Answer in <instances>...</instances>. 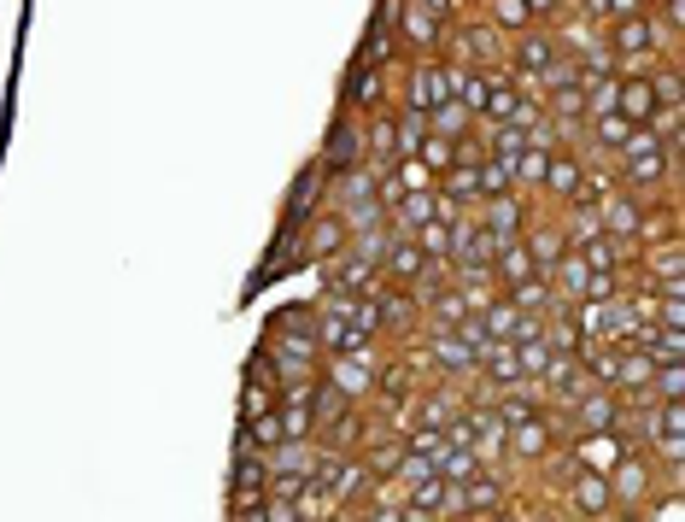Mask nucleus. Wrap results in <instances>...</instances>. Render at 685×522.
Segmentation results:
<instances>
[{
    "label": "nucleus",
    "instance_id": "nucleus-45",
    "mask_svg": "<svg viewBox=\"0 0 685 522\" xmlns=\"http://www.w3.org/2000/svg\"><path fill=\"white\" fill-rule=\"evenodd\" d=\"M416 164H422V171L427 177H445V171H452V164H457V141H445V136H427L422 147H416Z\"/></svg>",
    "mask_w": 685,
    "mask_h": 522
},
{
    "label": "nucleus",
    "instance_id": "nucleus-30",
    "mask_svg": "<svg viewBox=\"0 0 685 522\" xmlns=\"http://www.w3.org/2000/svg\"><path fill=\"white\" fill-rule=\"evenodd\" d=\"M311 464H317V441H282L264 452L270 476H311Z\"/></svg>",
    "mask_w": 685,
    "mask_h": 522
},
{
    "label": "nucleus",
    "instance_id": "nucleus-25",
    "mask_svg": "<svg viewBox=\"0 0 685 522\" xmlns=\"http://www.w3.org/2000/svg\"><path fill=\"white\" fill-rule=\"evenodd\" d=\"M580 177H586V159L580 154H551V164H545V177H539V194L545 200H569L580 189Z\"/></svg>",
    "mask_w": 685,
    "mask_h": 522
},
{
    "label": "nucleus",
    "instance_id": "nucleus-6",
    "mask_svg": "<svg viewBox=\"0 0 685 522\" xmlns=\"http://www.w3.org/2000/svg\"><path fill=\"white\" fill-rule=\"evenodd\" d=\"M475 212V224H481V235L492 241V252H499L504 241H522V229L534 224V200L527 194H504V200H487V206H469Z\"/></svg>",
    "mask_w": 685,
    "mask_h": 522
},
{
    "label": "nucleus",
    "instance_id": "nucleus-34",
    "mask_svg": "<svg viewBox=\"0 0 685 522\" xmlns=\"http://www.w3.org/2000/svg\"><path fill=\"white\" fill-rule=\"evenodd\" d=\"M487 24L499 30L504 42H516L522 30H534L539 19H534V12H527V0H487Z\"/></svg>",
    "mask_w": 685,
    "mask_h": 522
},
{
    "label": "nucleus",
    "instance_id": "nucleus-46",
    "mask_svg": "<svg viewBox=\"0 0 685 522\" xmlns=\"http://www.w3.org/2000/svg\"><path fill=\"white\" fill-rule=\"evenodd\" d=\"M410 241L422 247L427 264H452V229H445V224H422L416 235H410Z\"/></svg>",
    "mask_w": 685,
    "mask_h": 522
},
{
    "label": "nucleus",
    "instance_id": "nucleus-12",
    "mask_svg": "<svg viewBox=\"0 0 685 522\" xmlns=\"http://www.w3.org/2000/svg\"><path fill=\"white\" fill-rule=\"evenodd\" d=\"M562 499L580 522H609L615 517V493H609V476H592V469H574L562 481Z\"/></svg>",
    "mask_w": 685,
    "mask_h": 522
},
{
    "label": "nucleus",
    "instance_id": "nucleus-32",
    "mask_svg": "<svg viewBox=\"0 0 685 522\" xmlns=\"http://www.w3.org/2000/svg\"><path fill=\"white\" fill-rule=\"evenodd\" d=\"M475 124H481V117H469L464 100H439V106L427 112V136H445V141H464V136H475Z\"/></svg>",
    "mask_w": 685,
    "mask_h": 522
},
{
    "label": "nucleus",
    "instance_id": "nucleus-28",
    "mask_svg": "<svg viewBox=\"0 0 685 522\" xmlns=\"http://www.w3.org/2000/svg\"><path fill=\"white\" fill-rule=\"evenodd\" d=\"M504 299H510L516 311H527V317H551V311H562L551 276H527V282H516V288H510Z\"/></svg>",
    "mask_w": 685,
    "mask_h": 522
},
{
    "label": "nucleus",
    "instance_id": "nucleus-48",
    "mask_svg": "<svg viewBox=\"0 0 685 522\" xmlns=\"http://www.w3.org/2000/svg\"><path fill=\"white\" fill-rule=\"evenodd\" d=\"M247 429V441L259 446V452H270V446H282V417L276 411H264V417H252V423H241Z\"/></svg>",
    "mask_w": 685,
    "mask_h": 522
},
{
    "label": "nucleus",
    "instance_id": "nucleus-39",
    "mask_svg": "<svg viewBox=\"0 0 685 522\" xmlns=\"http://www.w3.org/2000/svg\"><path fill=\"white\" fill-rule=\"evenodd\" d=\"M475 469H481L475 446H439V452H434V476H439V481H452V487H464Z\"/></svg>",
    "mask_w": 685,
    "mask_h": 522
},
{
    "label": "nucleus",
    "instance_id": "nucleus-14",
    "mask_svg": "<svg viewBox=\"0 0 685 522\" xmlns=\"http://www.w3.org/2000/svg\"><path fill=\"white\" fill-rule=\"evenodd\" d=\"M317 164L322 171H352V164H364V124H357V112H340L334 117V129H329V141L317 147Z\"/></svg>",
    "mask_w": 685,
    "mask_h": 522
},
{
    "label": "nucleus",
    "instance_id": "nucleus-35",
    "mask_svg": "<svg viewBox=\"0 0 685 522\" xmlns=\"http://www.w3.org/2000/svg\"><path fill=\"white\" fill-rule=\"evenodd\" d=\"M357 65H375V71H399V65H404L399 36H392V30H369L364 47H357Z\"/></svg>",
    "mask_w": 685,
    "mask_h": 522
},
{
    "label": "nucleus",
    "instance_id": "nucleus-55",
    "mask_svg": "<svg viewBox=\"0 0 685 522\" xmlns=\"http://www.w3.org/2000/svg\"><path fill=\"white\" fill-rule=\"evenodd\" d=\"M527 12H534L539 24H551V19H562V12H569V0H527Z\"/></svg>",
    "mask_w": 685,
    "mask_h": 522
},
{
    "label": "nucleus",
    "instance_id": "nucleus-33",
    "mask_svg": "<svg viewBox=\"0 0 685 522\" xmlns=\"http://www.w3.org/2000/svg\"><path fill=\"white\" fill-rule=\"evenodd\" d=\"M422 141H427V112L399 106V112H392V159H416Z\"/></svg>",
    "mask_w": 685,
    "mask_h": 522
},
{
    "label": "nucleus",
    "instance_id": "nucleus-59",
    "mask_svg": "<svg viewBox=\"0 0 685 522\" xmlns=\"http://www.w3.org/2000/svg\"><path fill=\"white\" fill-rule=\"evenodd\" d=\"M464 522H469V517H464Z\"/></svg>",
    "mask_w": 685,
    "mask_h": 522
},
{
    "label": "nucleus",
    "instance_id": "nucleus-51",
    "mask_svg": "<svg viewBox=\"0 0 685 522\" xmlns=\"http://www.w3.org/2000/svg\"><path fill=\"white\" fill-rule=\"evenodd\" d=\"M416 12H427V19H439V24H457L464 19V0H410Z\"/></svg>",
    "mask_w": 685,
    "mask_h": 522
},
{
    "label": "nucleus",
    "instance_id": "nucleus-57",
    "mask_svg": "<svg viewBox=\"0 0 685 522\" xmlns=\"http://www.w3.org/2000/svg\"><path fill=\"white\" fill-rule=\"evenodd\" d=\"M469 522H522V511H492V517H469Z\"/></svg>",
    "mask_w": 685,
    "mask_h": 522
},
{
    "label": "nucleus",
    "instance_id": "nucleus-41",
    "mask_svg": "<svg viewBox=\"0 0 685 522\" xmlns=\"http://www.w3.org/2000/svg\"><path fill=\"white\" fill-rule=\"evenodd\" d=\"M276 411V382L259 376V370H247V387H241V423H252V417Z\"/></svg>",
    "mask_w": 685,
    "mask_h": 522
},
{
    "label": "nucleus",
    "instance_id": "nucleus-3",
    "mask_svg": "<svg viewBox=\"0 0 685 522\" xmlns=\"http://www.w3.org/2000/svg\"><path fill=\"white\" fill-rule=\"evenodd\" d=\"M504 36L492 30L487 19H457L445 30V59L452 65H469V71H499L504 65Z\"/></svg>",
    "mask_w": 685,
    "mask_h": 522
},
{
    "label": "nucleus",
    "instance_id": "nucleus-20",
    "mask_svg": "<svg viewBox=\"0 0 685 522\" xmlns=\"http://www.w3.org/2000/svg\"><path fill=\"white\" fill-rule=\"evenodd\" d=\"M427 271L422 247L410 241V235H392L387 252H381V282H392V288H416V276Z\"/></svg>",
    "mask_w": 685,
    "mask_h": 522
},
{
    "label": "nucleus",
    "instance_id": "nucleus-22",
    "mask_svg": "<svg viewBox=\"0 0 685 522\" xmlns=\"http://www.w3.org/2000/svg\"><path fill=\"white\" fill-rule=\"evenodd\" d=\"M329 493L340 499V511H357V504H364V499L375 493V481H369V469H364V458H357V452H346V458L334 464Z\"/></svg>",
    "mask_w": 685,
    "mask_h": 522
},
{
    "label": "nucleus",
    "instance_id": "nucleus-24",
    "mask_svg": "<svg viewBox=\"0 0 685 522\" xmlns=\"http://www.w3.org/2000/svg\"><path fill=\"white\" fill-rule=\"evenodd\" d=\"M364 200H375V164H352V171H334L329 177V206L346 212V206H364Z\"/></svg>",
    "mask_w": 685,
    "mask_h": 522
},
{
    "label": "nucleus",
    "instance_id": "nucleus-42",
    "mask_svg": "<svg viewBox=\"0 0 685 522\" xmlns=\"http://www.w3.org/2000/svg\"><path fill=\"white\" fill-rule=\"evenodd\" d=\"M510 347H516V364H522L527 382H539L545 370L562 359V352H551V341H545V334H534V341H510Z\"/></svg>",
    "mask_w": 685,
    "mask_h": 522
},
{
    "label": "nucleus",
    "instance_id": "nucleus-17",
    "mask_svg": "<svg viewBox=\"0 0 685 522\" xmlns=\"http://www.w3.org/2000/svg\"><path fill=\"white\" fill-rule=\"evenodd\" d=\"M445 30L452 24H439V19H427V12L416 7H404V19H399V47H404V59H445Z\"/></svg>",
    "mask_w": 685,
    "mask_h": 522
},
{
    "label": "nucleus",
    "instance_id": "nucleus-8",
    "mask_svg": "<svg viewBox=\"0 0 685 522\" xmlns=\"http://www.w3.org/2000/svg\"><path fill=\"white\" fill-rule=\"evenodd\" d=\"M597 229L609 235V241H627V247H639V229H644V212H650V200L644 194H627V189H609L604 200H597Z\"/></svg>",
    "mask_w": 685,
    "mask_h": 522
},
{
    "label": "nucleus",
    "instance_id": "nucleus-9",
    "mask_svg": "<svg viewBox=\"0 0 685 522\" xmlns=\"http://www.w3.org/2000/svg\"><path fill=\"white\" fill-rule=\"evenodd\" d=\"M416 347H422V359L439 370V382H452V387L475 382V364H481V359L457 341V329H427V334H416Z\"/></svg>",
    "mask_w": 685,
    "mask_h": 522
},
{
    "label": "nucleus",
    "instance_id": "nucleus-36",
    "mask_svg": "<svg viewBox=\"0 0 685 522\" xmlns=\"http://www.w3.org/2000/svg\"><path fill=\"white\" fill-rule=\"evenodd\" d=\"M475 177H481V200H475V206L516 194V159H481V164H475Z\"/></svg>",
    "mask_w": 685,
    "mask_h": 522
},
{
    "label": "nucleus",
    "instance_id": "nucleus-23",
    "mask_svg": "<svg viewBox=\"0 0 685 522\" xmlns=\"http://www.w3.org/2000/svg\"><path fill=\"white\" fill-rule=\"evenodd\" d=\"M650 370H657V359H650L644 347H627V341H621V364H615V387H609V394H615V399H644Z\"/></svg>",
    "mask_w": 685,
    "mask_h": 522
},
{
    "label": "nucleus",
    "instance_id": "nucleus-1",
    "mask_svg": "<svg viewBox=\"0 0 685 522\" xmlns=\"http://www.w3.org/2000/svg\"><path fill=\"white\" fill-rule=\"evenodd\" d=\"M615 159H621V171H615V189L644 194V200L657 194L662 182H674V171H680V154H674V147H662L644 124L621 141V154H615Z\"/></svg>",
    "mask_w": 685,
    "mask_h": 522
},
{
    "label": "nucleus",
    "instance_id": "nucleus-21",
    "mask_svg": "<svg viewBox=\"0 0 685 522\" xmlns=\"http://www.w3.org/2000/svg\"><path fill=\"white\" fill-rule=\"evenodd\" d=\"M457 411H464V394H457L452 382H439V387H422V394L410 399V417H416V429H445Z\"/></svg>",
    "mask_w": 685,
    "mask_h": 522
},
{
    "label": "nucleus",
    "instance_id": "nucleus-15",
    "mask_svg": "<svg viewBox=\"0 0 685 522\" xmlns=\"http://www.w3.org/2000/svg\"><path fill=\"white\" fill-rule=\"evenodd\" d=\"M510 499H516V487H510L504 464H487L475 469L464 481V517H492V511H510Z\"/></svg>",
    "mask_w": 685,
    "mask_h": 522
},
{
    "label": "nucleus",
    "instance_id": "nucleus-29",
    "mask_svg": "<svg viewBox=\"0 0 685 522\" xmlns=\"http://www.w3.org/2000/svg\"><path fill=\"white\" fill-rule=\"evenodd\" d=\"M627 347H644L657 364H685V329H662V324H644Z\"/></svg>",
    "mask_w": 685,
    "mask_h": 522
},
{
    "label": "nucleus",
    "instance_id": "nucleus-38",
    "mask_svg": "<svg viewBox=\"0 0 685 522\" xmlns=\"http://www.w3.org/2000/svg\"><path fill=\"white\" fill-rule=\"evenodd\" d=\"M399 499L404 504H416V511H452V481H439V476H422V481H410V487H399Z\"/></svg>",
    "mask_w": 685,
    "mask_h": 522
},
{
    "label": "nucleus",
    "instance_id": "nucleus-50",
    "mask_svg": "<svg viewBox=\"0 0 685 522\" xmlns=\"http://www.w3.org/2000/svg\"><path fill=\"white\" fill-rule=\"evenodd\" d=\"M522 136H527V147H534V154H562V129L551 124V117H539V124H527Z\"/></svg>",
    "mask_w": 685,
    "mask_h": 522
},
{
    "label": "nucleus",
    "instance_id": "nucleus-10",
    "mask_svg": "<svg viewBox=\"0 0 685 522\" xmlns=\"http://www.w3.org/2000/svg\"><path fill=\"white\" fill-rule=\"evenodd\" d=\"M562 434H569V429H562L557 411L527 417V423L510 429V458H516V464H545V458H551V452L562 446Z\"/></svg>",
    "mask_w": 685,
    "mask_h": 522
},
{
    "label": "nucleus",
    "instance_id": "nucleus-4",
    "mask_svg": "<svg viewBox=\"0 0 685 522\" xmlns=\"http://www.w3.org/2000/svg\"><path fill=\"white\" fill-rule=\"evenodd\" d=\"M375 370H381L375 347H357V352H329L317 376L329 382L340 399H352V406H369V399H375Z\"/></svg>",
    "mask_w": 685,
    "mask_h": 522
},
{
    "label": "nucleus",
    "instance_id": "nucleus-56",
    "mask_svg": "<svg viewBox=\"0 0 685 522\" xmlns=\"http://www.w3.org/2000/svg\"><path fill=\"white\" fill-rule=\"evenodd\" d=\"M399 522H445V517H439V511H416V504H404Z\"/></svg>",
    "mask_w": 685,
    "mask_h": 522
},
{
    "label": "nucleus",
    "instance_id": "nucleus-7",
    "mask_svg": "<svg viewBox=\"0 0 685 522\" xmlns=\"http://www.w3.org/2000/svg\"><path fill=\"white\" fill-rule=\"evenodd\" d=\"M346 247H352V229H346V217H340L334 206L305 217V229H299V259L305 264H334Z\"/></svg>",
    "mask_w": 685,
    "mask_h": 522
},
{
    "label": "nucleus",
    "instance_id": "nucleus-5",
    "mask_svg": "<svg viewBox=\"0 0 685 522\" xmlns=\"http://www.w3.org/2000/svg\"><path fill=\"white\" fill-rule=\"evenodd\" d=\"M609 493H615V511H644L657 499V458L644 446H627L609 469Z\"/></svg>",
    "mask_w": 685,
    "mask_h": 522
},
{
    "label": "nucleus",
    "instance_id": "nucleus-13",
    "mask_svg": "<svg viewBox=\"0 0 685 522\" xmlns=\"http://www.w3.org/2000/svg\"><path fill=\"white\" fill-rule=\"evenodd\" d=\"M329 206V171L311 159L305 171L294 177V189H287V212H282V229H305V217H317Z\"/></svg>",
    "mask_w": 685,
    "mask_h": 522
},
{
    "label": "nucleus",
    "instance_id": "nucleus-58",
    "mask_svg": "<svg viewBox=\"0 0 685 522\" xmlns=\"http://www.w3.org/2000/svg\"><path fill=\"white\" fill-rule=\"evenodd\" d=\"M650 7H657V0H650Z\"/></svg>",
    "mask_w": 685,
    "mask_h": 522
},
{
    "label": "nucleus",
    "instance_id": "nucleus-40",
    "mask_svg": "<svg viewBox=\"0 0 685 522\" xmlns=\"http://www.w3.org/2000/svg\"><path fill=\"white\" fill-rule=\"evenodd\" d=\"M434 189H439L445 200H457V206H475V200H481V177H475V164L457 159L452 171H445V177L434 182Z\"/></svg>",
    "mask_w": 685,
    "mask_h": 522
},
{
    "label": "nucleus",
    "instance_id": "nucleus-52",
    "mask_svg": "<svg viewBox=\"0 0 685 522\" xmlns=\"http://www.w3.org/2000/svg\"><path fill=\"white\" fill-rule=\"evenodd\" d=\"M650 0H604V24H621V19H644Z\"/></svg>",
    "mask_w": 685,
    "mask_h": 522
},
{
    "label": "nucleus",
    "instance_id": "nucleus-49",
    "mask_svg": "<svg viewBox=\"0 0 685 522\" xmlns=\"http://www.w3.org/2000/svg\"><path fill=\"white\" fill-rule=\"evenodd\" d=\"M340 217H346V229H352V235H364V229H387V212H381V200H364V206H346Z\"/></svg>",
    "mask_w": 685,
    "mask_h": 522
},
{
    "label": "nucleus",
    "instance_id": "nucleus-37",
    "mask_svg": "<svg viewBox=\"0 0 685 522\" xmlns=\"http://www.w3.org/2000/svg\"><path fill=\"white\" fill-rule=\"evenodd\" d=\"M364 159L369 164H392V112H364Z\"/></svg>",
    "mask_w": 685,
    "mask_h": 522
},
{
    "label": "nucleus",
    "instance_id": "nucleus-31",
    "mask_svg": "<svg viewBox=\"0 0 685 522\" xmlns=\"http://www.w3.org/2000/svg\"><path fill=\"white\" fill-rule=\"evenodd\" d=\"M527 276H539V271H534V259H527L522 241H504L499 252H492V282H499V294H510V288H516V282H527Z\"/></svg>",
    "mask_w": 685,
    "mask_h": 522
},
{
    "label": "nucleus",
    "instance_id": "nucleus-27",
    "mask_svg": "<svg viewBox=\"0 0 685 522\" xmlns=\"http://www.w3.org/2000/svg\"><path fill=\"white\" fill-rule=\"evenodd\" d=\"M615 112L627 117V124H644L650 112H657V89H650V77H621L615 82Z\"/></svg>",
    "mask_w": 685,
    "mask_h": 522
},
{
    "label": "nucleus",
    "instance_id": "nucleus-16",
    "mask_svg": "<svg viewBox=\"0 0 685 522\" xmlns=\"http://www.w3.org/2000/svg\"><path fill=\"white\" fill-rule=\"evenodd\" d=\"M562 452L574 458V469H592V476H609L615 458L627 452V441L615 429H597V434H562Z\"/></svg>",
    "mask_w": 685,
    "mask_h": 522
},
{
    "label": "nucleus",
    "instance_id": "nucleus-54",
    "mask_svg": "<svg viewBox=\"0 0 685 522\" xmlns=\"http://www.w3.org/2000/svg\"><path fill=\"white\" fill-rule=\"evenodd\" d=\"M259 517H264V522H299V504H294V499H264Z\"/></svg>",
    "mask_w": 685,
    "mask_h": 522
},
{
    "label": "nucleus",
    "instance_id": "nucleus-11",
    "mask_svg": "<svg viewBox=\"0 0 685 522\" xmlns=\"http://www.w3.org/2000/svg\"><path fill=\"white\" fill-rule=\"evenodd\" d=\"M422 359H381V370H375V399L369 406H410V399L422 394Z\"/></svg>",
    "mask_w": 685,
    "mask_h": 522
},
{
    "label": "nucleus",
    "instance_id": "nucleus-18",
    "mask_svg": "<svg viewBox=\"0 0 685 522\" xmlns=\"http://www.w3.org/2000/svg\"><path fill=\"white\" fill-rule=\"evenodd\" d=\"M522 247H527V259H534L539 276H551V264L569 252V241H562V224H557V217H545V212H534V224L522 229Z\"/></svg>",
    "mask_w": 685,
    "mask_h": 522
},
{
    "label": "nucleus",
    "instance_id": "nucleus-47",
    "mask_svg": "<svg viewBox=\"0 0 685 522\" xmlns=\"http://www.w3.org/2000/svg\"><path fill=\"white\" fill-rule=\"evenodd\" d=\"M276 417H282V441H317L311 406H276Z\"/></svg>",
    "mask_w": 685,
    "mask_h": 522
},
{
    "label": "nucleus",
    "instance_id": "nucleus-2",
    "mask_svg": "<svg viewBox=\"0 0 685 522\" xmlns=\"http://www.w3.org/2000/svg\"><path fill=\"white\" fill-rule=\"evenodd\" d=\"M604 42H609V59H615V77H639L650 71L667 47L657 36V24H650V12L644 19H621V24H604Z\"/></svg>",
    "mask_w": 685,
    "mask_h": 522
},
{
    "label": "nucleus",
    "instance_id": "nucleus-53",
    "mask_svg": "<svg viewBox=\"0 0 685 522\" xmlns=\"http://www.w3.org/2000/svg\"><path fill=\"white\" fill-rule=\"evenodd\" d=\"M404 7H410V0H381V7H375V30H399Z\"/></svg>",
    "mask_w": 685,
    "mask_h": 522
},
{
    "label": "nucleus",
    "instance_id": "nucleus-44",
    "mask_svg": "<svg viewBox=\"0 0 685 522\" xmlns=\"http://www.w3.org/2000/svg\"><path fill=\"white\" fill-rule=\"evenodd\" d=\"M644 399H657V406H667V399H685V364H657V370H650Z\"/></svg>",
    "mask_w": 685,
    "mask_h": 522
},
{
    "label": "nucleus",
    "instance_id": "nucleus-43",
    "mask_svg": "<svg viewBox=\"0 0 685 522\" xmlns=\"http://www.w3.org/2000/svg\"><path fill=\"white\" fill-rule=\"evenodd\" d=\"M475 317H481V329L492 334V341H510V334H516V317H522V311H516V306H510V299L499 294V299H487V306L475 311Z\"/></svg>",
    "mask_w": 685,
    "mask_h": 522
},
{
    "label": "nucleus",
    "instance_id": "nucleus-19",
    "mask_svg": "<svg viewBox=\"0 0 685 522\" xmlns=\"http://www.w3.org/2000/svg\"><path fill=\"white\" fill-rule=\"evenodd\" d=\"M387 100V71H375V65H357L346 71V89H340V112H381Z\"/></svg>",
    "mask_w": 685,
    "mask_h": 522
},
{
    "label": "nucleus",
    "instance_id": "nucleus-26",
    "mask_svg": "<svg viewBox=\"0 0 685 522\" xmlns=\"http://www.w3.org/2000/svg\"><path fill=\"white\" fill-rule=\"evenodd\" d=\"M422 317H427V329H457L464 317H475L469 311V299L445 282V288H434V294H422Z\"/></svg>",
    "mask_w": 685,
    "mask_h": 522
}]
</instances>
